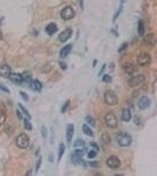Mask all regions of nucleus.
Instances as JSON below:
<instances>
[{
	"instance_id": "1",
	"label": "nucleus",
	"mask_w": 157,
	"mask_h": 176,
	"mask_svg": "<svg viewBox=\"0 0 157 176\" xmlns=\"http://www.w3.org/2000/svg\"><path fill=\"white\" fill-rule=\"evenodd\" d=\"M116 141L121 147H128L133 143V137L128 133L122 132L116 135Z\"/></svg>"
},
{
	"instance_id": "2",
	"label": "nucleus",
	"mask_w": 157,
	"mask_h": 176,
	"mask_svg": "<svg viewBox=\"0 0 157 176\" xmlns=\"http://www.w3.org/2000/svg\"><path fill=\"white\" fill-rule=\"evenodd\" d=\"M85 155L84 151L81 148L74 150L71 155V161L74 165L85 166L86 163L83 157Z\"/></svg>"
},
{
	"instance_id": "3",
	"label": "nucleus",
	"mask_w": 157,
	"mask_h": 176,
	"mask_svg": "<svg viewBox=\"0 0 157 176\" xmlns=\"http://www.w3.org/2000/svg\"><path fill=\"white\" fill-rule=\"evenodd\" d=\"M104 102L108 106H114L118 103V97L116 93L111 91L107 90L104 94Z\"/></svg>"
},
{
	"instance_id": "4",
	"label": "nucleus",
	"mask_w": 157,
	"mask_h": 176,
	"mask_svg": "<svg viewBox=\"0 0 157 176\" xmlns=\"http://www.w3.org/2000/svg\"><path fill=\"white\" fill-rule=\"evenodd\" d=\"M105 123L110 128L116 129L118 126V122L116 116L111 112H108L104 118Z\"/></svg>"
},
{
	"instance_id": "5",
	"label": "nucleus",
	"mask_w": 157,
	"mask_h": 176,
	"mask_svg": "<svg viewBox=\"0 0 157 176\" xmlns=\"http://www.w3.org/2000/svg\"><path fill=\"white\" fill-rule=\"evenodd\" d=\"M16 143L19 148L25 149L30 145V138L27 134L21 133L16 138Z\"/></svg>"
},
{
	"instance_id": "6",
	"label": "nucleus",
	"mask_w": 157,
	"mask_h": 176,
	"mask_svg": "<svg viewBox=\"0 0 157 176\" xmlns=\"http://www.w3.org/2000/svg\"><path fill=\"white\" fill-rule=\"evenodd\" d=\"M138 64L141 67H148L152 61L151 56L147 52H142L137 58Z\"/></svg>"
},
{
	"instance_id": "7",
	"label": "nucleus",
	"mask_w": 157,
	"mask_h": 176,
	"mask_svg": "<svg viewBox=\"0 0 157 176\" xmlns=\"http://www.w3.org/2000/svg\"><path fill=\"white\" fill-rule=\"evenodd\" d=\"M60 16L61 18L65 21L71 20L75 17V12L71 7L67 6L62 9Z\"/></svg>"
},
{
	"instance_id": "8",
	"label": "nucleus",
	"mask_w": 157,
	"mask_h": 176,
	"mask_svg": "<svg viewBox=\"0 0 157 176\" xmlns=\"http://www.w3.org/2000/svg\"><path fill=\"white\" fill-rule=\"evenodd\" d=\"M145 75L142 74H139L136 76H134L129 78L128 81V85L131 87H135L139 85H141L142 83H143L145 81Z\"/></svg>"
},
{
	"instance_id": "9",
	"label": "nucleus",
	"mask_w": 157,
	"mask_h": 176,
	"mask_svg": "<svg viewBox=\"0 0 157 176\" xmlns=\"http://www.w3.org/2000/svg\"><path fill=\"white\" fill-rule=\"evenodd\" d=\"M106 165L111 169H119L121 166L120 159L116 156H111L106 160Z\"/></svg>"
},
{
	"instance_id": "10",
	"label": "nucleus",
	"mask_w": 157,
	"mask_h": 176,
	"mask_svg": "<svg viewBox=\"0 0 157 176\" xmlns=\"http://www.w3.org/2000/svg\"><path fill=\"white\" fill-rule=\"evenodd\" d=\"M152 101L150 97L147 96H143L138 100L137 105L139 109L144 110L150 107L151 106Z\"/></svg>"
},
{
	"instance_id": "11",
	"label": "nucleus",
	"mask_w": 157,
	"mask_h": 176,
	"mask_svg": "<svg viewBox=\"0 0 157 176\" xmlns=\"http://www.w3.org/2000/svg\"><path fill=\"white\" fill-rule=\"evenodd\" d=\"M122 69L127 74L129 75H132L136 73L138 71V67L135 65L130 62H126L122 65Z\"/></svg>"
},
{
	"instance_id": "12",
	"label": "nucleus",
	"mask_w": 157,
	"mask_h": 176,
	"mask_svg": "<svg viewBox=\"0 0 157 176\" xmlns=\"http://www.w3.org/2000/svg\"><path fill=\"white\" fill-rule=\"evenodd\" d=\"M74 132H75L74 124L72 123L68 124L67 126L66 133H65V136H66V140L68 144H70L72 142Z\"/></svg>"
},
{
	"instance_id": "13",
	"label": "nucleus",
	"mask_w": 157,
	"mask_h": 176,
	"mask_svg": "<svg viewBox=\"0 0 157 176\" xmlns=\"http://www.w3.org/2000/svg\"><path fill=\"white\" fill-rule=\"evenodd\" d=\"M72 35V31L71 29H67L61 32L58 35V40L62 43L67 42Z\"/></svg>"
},
{
	"instance_id": "14",
	"label": "nucleus",
	"mask_w": 157,
	"mask_h": 176,
	"mask_svg": "<svg viewBox=\"0 0 157 176\" xmlns=\"http://www.w3.org/2000/svg\"><path fill=\"white\" fill-rule=\"evenodd\" d=\"M29 86L31 89L34 91L41 92L43 89V85L41 82L38 79H31L29 82Z\"/></svg>"
},
{
	"instance_id": "15",
	"label": "nucleus",
	"mask_w": 157,
	"mask_h": 176,
	"mask_svg": "<svg viewBox=\"0 0 157 176\" xmlns=\"http://www.w3.org/2000/svg\"><path fill=\"white\" fill-rule=\"evenodd\" d=\"M121 120L125 122H128L132 119V113L131 109L128 107L123 108L121 115Z\"/></svg>"
},
{
	"instance_id": "16",
	"label": "nucleus",
	"mask_w": 157,
	"mask_h": 176,
	"mask_svg": "<svg viewBox=\"0 0 157 176\" xmlns=\"http://www.w3.org/2000/svg\"><path fill=\"white\" fill-rule=\"evenodd\" d=\"M11 73V68L8 65L0 66V76L1 77L8 79Z\"/></svg>"
},
{
	"instance_id": "17",
	"label": "nucleus",
	"mask_w": 157,
	"mask_h": 176,
	"mask_svg": "<svg viewBox=\"0 0 157 176\" xmlns=\"http://www.w3.org/2000/svg\"><path fill=\"white\" fill-rule=\"evenodd\" d=\"M8 79L12 82L16 84H20L24 81V78L22 74L17 73H11Z\"/></svg>"
},
{
	"instance_id": "18",
	"label": "nucleus",
	"mask_w": 157,
	"mask_h": 176,
	"mask_svg": "<svg viewBox=\"0 0 157 176\" xmlns=\"http://www.w3.org/2000/svg\"><path fill=\"white\" fill-rule=\"evenodd\" d=\"M72 49V44H68L63 47L60 51V57L61 59L66 58L67 56L70 54L71 50Z\"/></svg>"
},
{
	"instance_id": "19",
	"label": "nucleus",
	"mask_w": 157,
	"mask_h": 176,
	"mask_svg": "<svg viewBox=\"0 0 157 176\" xmlns=\"http://www.w3.org/2000/svg\"><path fill=\"white\" fill-rule=\"evenodd\" d=\"M156 37L154 34H149L144 38V42L147 46H154L156 44Z\"/></svg>"
},
{
	"instance_id": "20",
	"label": "nucleus",
	"mask_w": 157,
	"mask_h": 176,
	"mask_svg": "<svg viewBox=\"0 0 157 176\" xmlns=\"http://www.w3.org/2000/svg\"><path fill=\"white\" fill-rule=\"evenodd\" d=\"M45 31H46V32L49 35L51 36L52 35L55 34L58 31V28L55 23L52 22V23L49 24L45 28Z\"/></svg>"
},
{
	"instance_id": "21",
	"label": "nucleus",
	"mask_w": 157,
	"mask_h": 176,
	"mask_svg": "<svg viewBox=\"0 0 157 176\" xmlns=\"http://www.w3.org/2000/svg\"><path fill=\"white\" fill-rule=\"evenodd\" d=\"M6 111L7 110L5 106L3 105L0 106V125L3 124L6 121Z\"/></svg>"
},
{
	"instance_id": "22",
	"label": "nucleus",
	"mask_w": 157,
	"mask_h": 176,
	"mask_svg": "<svg viewBox=\"0 0 157 176\" xmlns=\"http://www.w3.org/2000/svg\"><path fill=\"white\" fill-rule=\"evenodd\" d=\"M82 129L83 131V133L89 136V137H94V132L93 131V130L91 129L86 124H83V127H82Z\"/></svg>"
},
{
	"instance_id": "23",
	"label": "nucleus",
	"mask_w": 157,
	"mask_h": 176,
	"mask_svg": "<svg viewBox=\"0 0 157 176\" xmlns=\"http://www.w3.org/2000/svg\"><path fill=\"white\" fill-rule=\"evenodd\" d=\"M65 150H66V147H65L64 143H60L59 146V148H58V161H60L62 159L65 153Z\"/></svg>"
},
{
	"instance_id": "24",
	"label": "nucleus",
	"mask_w": 157,
	"mask_h": 176,
	"mask_svg": "<svg viewBox=\"0 0 157 176\" xmlns=\"http://www.w3.org/2000/svg\"><path fill=\"white\" fill-rule=\"evenodd\" d=\"M101 140L102 143L105 144H110L111 142V138L110 134L108 133H104L101 136Z\"/></svg>"
},
{
	"instance_id": "25",
	"label": "nucleus",
	"mask_w": 157,
	"mask_h": 176,
	"mask_svg": "<svg viewBox=\"0 0 157 176\" xmlns=\"http://www.w3.org/2000/svg\"><path fill=\"white\" fill-rule=\"evenodd\" d=\"M145 32V26L143 21L140 20L138 23V33L140 36H142Z\"/></svg>"
},
{
	"instance_id": "26",
	"label": "nucleus",
	"mask_w": 157,
	"mask_h": 176,
	"mask_svg": "<svg viewBox=\"0 0 157 176\" xmlns=\"http://www.w3.org/2000/svg\"><path fill=\"white\" fill-rule=\"evenodd\" d=\"M85 121L90 125L91 126L95 128V124H96V122H95V119L92 116H87L85 117Z\"/></svg>"
},
{
	"instance_id": "27",
	"label": "nucleus",
	"mask_w": 157,
	"mask_h": 176,
	"mask_svg": "<svg viewBox=\"0 0 157 176\" xmlns=\"http://www.w3.org/2000/svg\"><path fill=\"white\" fill-rule=\"evenodd\" d=\"M24 128L28 131H30L32 129V125L31 123L30 122L28 119L24 118Z\"/></svg>"
},
{
	"instance_id": "28",
	"label": "nucleus",
	"mask_w": 157,
	"mask_h": 176,
	"mask_svg": "<svg viewBox=\"0 0 157 176\" xmlns=\"http://www.w3.org/2000/svg\"><path fill=\"white\" fill-rule=\"evenodd\" d=\"M18 106H19L20 108L21 109V110H22V112L23 114L25 115V116L27 117L28 119H31V115H30V114L29 111H28L27 109H26L22 104H21V103H19V104H18Z\"/></svg>"
},
{
	"instance_id": "29",
	"label": "nucleus",
	"mask_w": 157,
	"mask_h": 176,
	"mask_svg": "<svg viewBox=\"0 0 157 176\" xmlns=\"http://www.w3.org/2000/svg\"><path fill=\"white\" fill-rule=\"evenodd\" d=\"M73 146H74V147H77V148L84 147L85 146V142L83 140L79 139H77L75 141Z\"/></svg>"
},
{
	"instance_id": "30",
	"label": "nucleus",
	"mask_w": 157,
	"mask_h": 176,
	"mask_svg": "<svg viewBox=\"0 0 157 176\" xmlns=\"http://www.w3.org/2000/svg\"><path fill=\"white\" fill-rule=\"evenodd\" d=\"M102 81L106 83H111L112 82V78L108 74H105L102 78Z\"/></svg>"
},
{
	"instance_id": "31",
	"label": "nucleus",
	"mask_w": 157,
	"mask_h": 176,
	"mask_svg": "<svg viewBox=\"0 0 157 176\" xmlns=\"http://www.w3.org/2000/svg\"><path fill=\"white\" fill-rule=\"evenodd\" d=\"M70 104H71V101L69 99L67 100L65 102V103H64V105H62L61 107V112L62 113V114H65V113L67 112V110H68V107L70 106Z\"/></svg>"
},
{
	"instance_id": "32",
	"label": "nucleus",
	"mask_w": 157,
	"mask_h": 176,
	"mask_svg": "<svg viewBox=\"0 0 157 176\" xmlns=\"http://www.w3.org/2000/svg\"><path fill=\"white\" fill-rule=\"evenodd\" d=\"M88 158L89 159H93L97 157V152L95 150H91L88 153Z\"/></svg>"
},
{
	"instance_id": "33",
	"label": "nucleus",
	"mask_w": 157,
	"mask_h": 176,
	"mask_svg": "<svg viewBox=\"0 0 157 176\" xmlns=\"http://www.w3.org/2000/svg\"><path fill=\"white\" fill-rule=\"evenodd\" d=\"M88 165L93 168H98L100 166V163L97 161H91L88 162Z\"/></svg>"
},
{
	"instance_id": "34",
	"label": "nucleus",
	"mask_w": 157,
	"mask_h": 176,
	"mask_svg": "<svg viewBox=\"0 0 157 176\" xmlns=\"http://www.w3.org/2000/svg\"><path fill=\"white\" fill-rule=\"evenodd\" d=\"M41 133L44 138H47L48 136V130L45 125H43L41 129Z\"/></svg>"
},
{
	"instance_id": "35",
	"label": "nucleus",
	"mask_w": 157,
	"mask_h": 176,
	"mask_svg": "<svg viewBox=\"0 0 157 176\" xmlns=\"http://www.w3.org/2000/svg\"><path fill=\"white\" fill-rule=\"evenodd\" d=\"M42 161H43V159H42V157L40 156V157L38 159L36 163V167H35L36 173H37L39 171V170H40V169L41 168V166L42 165Z\"/></svg>"
},
{
	"instance_id": "36",
	"label": "nucleus",
	"mask_w": 157,
	"mask_h": 176,
	"mask_svg": "<svg viewBox=\"0 0 157 176\" xmlns=\"http://www.w3.org/2000/svg\"><path fill=\"white\" fill-rule=\"evenodd\" d=\"M20 94L21 97L22 98V99L24 100L25 102H28L30 97H29V96L28 95V94L27 93H25V92H23V91H20Z\"/></svg>"
},
{
	"instance_id": "37",
	"label": "nucleus",
	"mask_w": 157,
	"mask_h": 176,
	"mask_svg": "<svg viewBox=\"0 0 157 176\" xmlns=\"http://www.w3.org/2000/svg\"><path fill=\"white\" fill-rule=\"evenodd\" d=\"M122 9H123V6L121 5L120 6V8L118 9V11L115 13V15H114V17L113 18V22H115L116 20V19L118 18V17L120 15L121 12L122 11Z\"/></svg>"
},
{
	"instance_id": "38",
	"label": "nucleus",
	"mask_w": 157,
	"mask_h": 176,
	"mask_svg": "<svg viewBox=\"0 0 157 176\" xmlns=\"http://www.w3.org/2000/svg\"><path fill=\"white\" fill-rule=\"evenodd\" d=\"M0 90L2 91L3 92H4L5 93H10V91L9 90L8 88L6 86H5V85H4L1 83H0Z\"/></svg>"
},
{
	"instance_id": "39",
	"label": "nucleus",
	"mask_w": 157,
	"mask_h": 176,
	"mask_svg": "<svg viewBox=\"0 0 157 176\" xmlns=\"http://www.w3.org/2000/svg\"><path fill=\"white\" fill-rule=\"evenodd\" d=\"M59 64H60V68L62 70L65 71V70H66L67 69V65L65 62H64L63 61H60L59 62Z\"/></svg>"
},
{
	"instance_id": "40",
	"label": "nucleus",
	"mask_w": 157,
	"mask_h": 176,
	"mask_svg": "<svg viewBox=\"0 0 157 176\" xmlns=\"http://www.w3.org/2000/svg\"><path fill=\"white\" fill-rule=\"evenodd\" d=\"M128 48V44L127 43H124L120 47V49H118V52H122L127 49Z\"/></svg>"
},
{
	"instance_id": "41",
	"label": "nucleus",
	"mask_w": 157,
	"mask_h": 176,
	"mask_svg": "<svg viewBox=\"0 0 157 176\" xmlns=\"http://www.w3.org/2000/svg\"><path fill=\"white\" fill-rule=\"evenodd\" d=\"M89 144L91 147H93V148H94L97 151V152H98V151L99 150V147L98 144L96 142H90Z\"/></svg>"
},
{
	"instance_id": "42",
	"label": "nucleus",
	"mask_w": 157,
	"mask_h": 176,
	"mask_svg": "<svg viewBox=\"0 0 157 176\" xmlns=\"http://www.w3.org/2000/svg\"><path fill=\"white\" fill-rule=\"evenodd\" d=\"M16 113H17V118L20 120H22L23 119V116H22V115L21 113L18 110H16Z\"/></svg>"
},
{
	"instance_id": "43",
	"label": "nucleus",
	"mask_w": 157,
	"mask_h": 176,
	"mask_svg": "<svg viewBox=\"0 0 157 176\" xmlns=\"http://www.w3.org/2000/svg\"><path fill=\"white\" fill-rule=\"evenodd\" d=\"M106 65H105V64H104V65H103V67H102V69H101L100 70V72H99V75H100V74H101V73H102V72H104V71L105 70V69H106Z\"/></svg>"
},
{
	"instance_id": "44",
	"label": "nucleus",
	"mask_w": 157,
	"mask_h": 176,
	"mask_svg": "<svg viewBox=\"0 0 157 176\" xmlns=\"http://www.w3.org/2000/svg\"><path fill=\"white\" fill-rule=\"evenodd\" d=\"M80 6L81 7L82 9L84 8V2L83 0H80Z\"/></svg>"
},
{
	"instance_id": "45",
	"label": "nucleus",
	"mask_w": 157,
	"mask_h": 176,
	"mask_svg": "<svg viewBox=\"0 0 157 176\" xmlns=\"http://www.w3.org/2000/svg\"><path fill=\"white\" fill-rule=\"evenodd\" d=\"M2 38H3V35H2L1 31H0V40H1Z\"/></svg>"
},
{
	"instance_id": "46",
	"label": "nucleus",
	"mask_w": 157,
	"mask_h": 176,
	"mask_svg": "<svg viewBox=\"0 0 157 176\" xmlns=\"http://www.w3.org/2000/svg\"><path fill=\"white\" fill-rule=\"evenodd\" d=\"M122 3H125L127 1V0H121Z\"/></svg>"
}]
</instances>
